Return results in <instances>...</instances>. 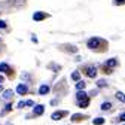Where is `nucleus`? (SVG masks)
Instances as JSON below:
<instances>
[{
	"instance_id": "nucleus-31",
	"label": "nucleus",
	"mask_w": 125,
	"mask_h": 125,
	"mask_svg": "<svg viewBox=\"0 0 125 125\" xmlns=\"http://www.w3.org/2000/svg\"><path fill=\"white\" fill-rule=\"evenodd\" d=\"M121 125H125V124H121Z\"/></svg>"
},
{
	"instance_id": "nucleus-12",
	"label": "nucleus",
	"mask_w": 125,
	"mask_h": 125,
	"mask_svg": "<svg viewBox=\"0 0 125 125\" xmlns=\"http://www.w3.org/2000/svg\"><path fill=\"white\" fill-rule=\"evenodd\" d=\"M46 18V13L45 12H34L33 13V20L34 21H42V20H45Z\"/></svg>"
},
{
	"instance_id": "nucleus-22",
	"label": "nucleus",
	"mask_w": 125,
	"mask_h": 125,
	"mask_svg": "<svg viewBox=\"0 0 125 125\" xmlns=\"http://www.w3.org/2000/svg\"><path fill=\"white\" fill-rule=\"evenodd\" d=\"M113 5L115 6H122V5H125V0H113Z\"/></svg>"
},
{
	"instance_id": "nucleus-14",
	"label": "nucleus",
	"mask_w": 125,
	"mask_h": 125,
	"mask_svg": "<svg viewBox=\"0 0 125 125\" xmlns=\"http://www.w3.org/2000/svg\"><path fill=\"white\" fill-rule=\"evenodd\" d=\"M104 124H106V119L103 116H97L92 119V125H104Z\"/></svg>"
},
{
	"instance_id": "nucleus-3",
	"label": "nucleus",
	"mask_w": 125,
	"mask_h": 125,
	"mask_svg": "<svg viewBox=\"0 0 125 125\" xmlns=\"http://www.w3.org/2000/svg\"><path fill=\"white\" fill-rule=\"evenodd\" d=\"M67 115H69L67 110H55V112L51 115V119H52V121H60V119H62V118L67 116Z\"/></svg>"
},
{
	"instance_id": "nucleus-6",
	"label": "nucleus",
	"mask_w": 125,
	"mask_h": 125,
	"mask_svg": "<svg viewBox=\"0 0 125 125\" xmlns=\"http://www.w3.org/2000/svg\"><path fill=\"white\" fill-rule=\"evenodd\" d=\"M74 97H76V101H77V103H79V101H83V100H88V98H89V95H88V92H86V91H77Z\"/></svg>"
},
{
	"instance_id": "nucleus-1",
	"label": "nucleus",
	"mask_w": 125,
	"mask_h": 125,
	"mask_svg": "<svg viewBox=\"0 0 125 125\" xmlns=\"http://www.w3.org/2000/svg\"><path fill=\"white\" fill-rule=\"evenodd\" d=\"M86 46L91 51H100V49H103L106 46V40L101 39V37H91V39H88Z\"/></svg>"
},
{
	"instance_id": "nucleus-13",
	"label": "nucleus",
	"mask_w": 125,
	"mask_h": 125,
	"mask_svg": "<svg viewBox=\"0 0 125 125\" xmlns=\"http://www.w3.org/2000/svg\"><path fill=\"white\" fill-rule=\"evenodd\" d=\"M82 119H86V116L82 115V113H74V115H72V118H70L72 122H77V121H82Z\"/></svg>"
},
{
	"instance_id": "nucleus-17",
	"label": "nucleus",
	"mask_w": 125,
	"mask_h": 125,
	"mask_svg": "<svg viewBox=\"0 0 125 125\" xmlns=\"http://www.w3.org/2000/svg\"><path fill=\"white\" fill-rule=\"evenodd\" d=\"M85 88H86V82L85 81H79L76 83V89L77 91H85Z\"/></svg>"
},
{
	"instance_id": "nucleus-8",
	"label": "nucleus",
	"mask_w": 125,
	"mask_h": 125,
	"mask_svg": "<svg viewBox=\"0 0 125 125\" xmlns=\"http://www.w3.org/2000/svg\"><path fill=\"white\" fill-rule=\"evenodd\" d=\"M17 92L20 94V95H24V94L28 92V86H27L25 83H20V85L17 86Z\"/></svg>"
},
{
	"instance_id": "nucleus-9",
	"label": "nucleus",
	"mask_w": 125,
	"mask_h": 125,
	"mask_svg": "<svg viewBox=\"0 0 125 125\" xmlns=\"http://www.w3.org/2000/svg\"><path fill=\"white\" fill-rule=\"evenodd\" d=\"M115 98H116L119 103L125 104V92H122V91H116V92H115Z\"/></svg>"
},
{
	"instance_id": "nucleus-16",
	"label": "nucleus",
	"mask_w": 125,
	"mask_h": 125,
	"mask_svg": "<svg viewBox=\"0 0 125 125\" xmlns=\"http://www.w3.org/2000/svg\"><path fill=\"white\" fill-rule=\"evenodd\" d=\"M5 100H10V98H13V91H10V89H8V91H3V95H2Z\"/></svg>"
},
{
	"instance_id": "nucleus-23",
	"label": "nucleus",
	"mask_w": 125,
	"mask_h": 125,
	"mask_svg": "<svg viewBox=\"0 0 125 125\" xmlns=\"http://www.w3.org/2000/svg\"><path fill=\"white\" fill-rule=\"evenodd\" d=\"M17 107H18V109H22V107H27V101H20V103L17 104Z\"/></svg>"
},
{
	"instance_id": "nucleus-18",
	"label": "nucleus",
	"mask_w": 125,
	"mask_h": 125,
	"mask_svg": "<svg viewBox=\"0 0 125 125\" xmlns=\"http://www.w3.org/2000/svg\"><path fill=\"white\" fill-rule=\"evenodd\" d=\"M113 122H122V124H125V112L119 113V115L113 119Z\"/></svg>"
},
{
	"instance_id": "nucleus-15",
	"label": "nucleus",
	"mask_w": 125,
	"mask_h": 125,
	"mask_svg": "<svg viewBox=\"0 0 125 125\" xmlns=\"http://www.w3.org/2000/svg\"><path fill=\"white\" fill-rule=\"evenodd\" d=\"M70 77H72V81H73V82L77 83V82L81 81V73H79V72H73V73L70 74Z\"/></svg>"
},
{
	"instance_id": "nucleus-24",
	"label": "nucleus",
	"mask_w": 125,
	"mask_h": 125,
	"mask_svg": "<svg viewBox=\"0 0 125 125\" xmlns=\"http://www.w3.org/2000/svg\"><path fill=\"white\" fill-rule=\"evenodd\" d=\"M94 95H98V89H92L89 92V97H94Z\"/></svg>"
},
{
	"instance_id": "nucleus-19",
	"label": "nucleus",
	"mask_w": 125,
	"mask_h": 125,
	"mask_svg": "<svg viewBox=\"0 0 125 125\" xmlns=\"http://www.w3.org/2000/svg\"><path fill=\"white\" fill-rule=\"evenodd\" d=\"M76 104H77V107H81V109H86L89 106V98L83 100V101H79V103H76Z\"/></svg>"
},
{
	"instance_id": "nucleus-20",
	"label": "nucleus",
	"mask_w": 125,
	"mask_h": 125,
	"mask_svg": "<svg viewBox=\"0 0 125 125\" xmlns=\"http://www.w3.org/2000/svg\"><path fill=\"white\" fill-rule=\"evenodd\" d=\"M10 109H12V104L10 103H8L5 107H3V112L2 113H0V115H5V113H8V112H10Z\"/></svg>"
},
{
	"instance_id": "nucleus-7",
	"label": "nucleus",
	"mask_w": 125,
	"mask_h": 125,
	"mask_svg": "<svg viewBox=\"0 0 125 125\" xmlns=\"http://www.w3.org/2000/svg\"><path fill=\"white\" fill-rule=\"evenodd\" d=\"M45 113V106L43 104H36L33 107V115L34 116H42Z\"/></svg>"
},
{
	"instance_id": "nucleus-27",
	"label": "nucleus",
	"mask_w": 125,
	"mask_h": 125,
	"mask_svg": "<svg viewBox=\"0 0 125 125\" xmlns=\"http://www.w3.org/2000/svg\"><path fill=\"white\" fill-rule=\"evenodd\" d=\"M0 28H6V22L5 21H0Z\"/></svg>"
},
{
	"instance_id": "nucleus-2",
	"label": "nucleus",
	"mask_w": 125,
	"mask_h": 125,
	"mask_svg": "<svg viewBox=\"0 0 125 125\" xmlns=\"http://www.w3.org/2000/svg\"><path fill=\"white\" fill-rule=\"evenodd\" d=\"M104 66H106V70L107 69H116L119 66V60L116 57H112V58H107L104 61Z\"/></svg>"
},
{
	"instance_id": "nucleus-5",
	"label": "nucleus",
	"mask_w": 125,
	"mask_h": 125,
	"mask_svg": "<svg viewBox=\"0 0 125 125\" xmlns=\"http://www.w3.org/2000/svg\"><path fill=\"white\" fill-rule=\"evenodd\" d=\"M112 109H113V103L112 101H103L101 104H100V110L101 112H110L112 110Z\"/></svg>"
},
{
	"instance_id": "nucleus-10",
	"label": "nucleus",
	"mask_w": 125,
	"mask_h": 125,
	"mask_svg": "<svg viewBox=\"0 0 125 125\" xmlns=\"http://www.w3.org/2000/svg\"><path fill=\"white\" fill-rule=\"evenodd\" d=\"M95 86L100 89V88H107L109 86V82H107V79H97L95 81Z\"/></svg>"
},
{
	"instance_id": "nucleus-4",
	"label": "nucleus",
	"mask_w": 125,
	"mask_h": 125,
	"mask_svg": "<svg viewBox=\"0 0 125 125\" xmlns=\"http://www.w3.org/2000/svg\"><path fill=\"white\" fill-rule=\"evenodd\" d=\"M97 67L95 66H88L86 69H85V73H86V76L88 77H91V79H95V76H97Z\"/></svg>"
},
{
	"instance_id": "nucleus-30",
	"label": "nucleus",
	"mask_w": 125,
	"mask_h": 125,
	"mask_svg": "<svg viewBox=\"0 0 125 125\" xmlns=\"http://www.w3.org/2000/svg\"><path fill=\"white\" fill-rule=\"evenodd\" d=\"M0 92H3V86L2 85H0Z\"/></svg>"
},
{
	"instance_id": "nucleus-28",
	"label": "nucleus",
	"mask_w": 125,
	"mask_h": 125,
	"mask_svg": "<svg viewBox=\"0 0 125 125\" xmlns=\"http://www.w3.org/2000/svg\"><path fill=\"white\" fill-rule=\"evenodd\" d=\"M3 82H5V77H3V76H0V85H2Z\"/></svg>"
},
{
	"instance_id": "nucleus-25",
	"label": "nucleus",
	"mask_w": 125,
	"mask_h": 125,
	"mask_svg": "<svg viewBox=\"0 0 125 125\" xmlns=\"http://www.w3.org/2000/svg\"><path fill=\"white\" fill-rule=\"evenodd\" d=\"M27 107H34V101L33 100H27Z\"/></svg>"
},
{
	"instance_id": "nucleus-21",
	"label": "nucleus",
	"mask_w": 125,
	"mask_h": 125,
	"mask_svg": "<svg viewBox=\"0 0 125 125\" xmlns=\"http://www.w3.org/2000/svg\"><path fill=\"white\" fill-rule=\"evenodd\" d=\"M9 70V66L6 62H0V72H8Z\"/></svg>"
},
{
	"instance_id": "nucleus-11",
	"label": "nucleus",
	"mask_w": 125,
	"mask_h": 125,
	"mask_svg": "<svg viewBox=\"0 0 125 125\" xmlns=\"http://www.w3.org/2000/svg\"><path fill=\"white\" fill-rule=\"evenodd\" d=\"M51 88L49 85H40L39 86V95H46V94H49Z\"/></svg>"
},
{
	"instance_id": "nucleus-29",
	"label": "nucleus",
	"mask_w": 125,
	"mask_h": 125,
	"mask_svg": "<svg viewBox=\"0 0 125 125\" xmlns=\"http://www.w3.org/2000/svg\"><path fill=\"white\" fill-rule=\"evenodd\" d=\"M31 40H33V42H36V43H37V37H36V36H31Z\"/></svg>"
},
{
	"instance_id": "nucleus-26",
	"label": "nucleus",
	"mask_w": 125,
	"mask_h": 125,
	"mask_svg": "<svg viewBox=\"0 0 125 125\" xmlns=\"http://www.w3.org/2000/svg\"><path fill=\"white\" fill-rule=\"evenodd\" d=\"M51 104H52V106H57V104H58V98H54V100H51Z\"/></svg>"
}]
</instances>
